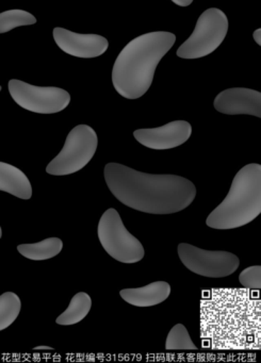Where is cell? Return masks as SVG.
I'll return each instance as SVG.
<instances>
[{"label": "cell", "mask_w": 261, "mask_h": 363, "mask_svg": "<svg viewBox=\"0 0 261 363\" xmlns=\"http://www.w3.org/2000/svg\"><path fill=\"white\" fill-rule=\"evenodd\" d=\"M104 175L118 201L144 213H177L196 197L194 184L182 176L142 173L114 162L106 165Z\"/></svg>", "instance_id": "6da1fadb"}, {"label": "cell", "mask_w": 261, "mask_h": 363, "mask_svg": "<svg viewBox=\"0 0 261 363\" xmlns=\"http://www.w3.org/2000/svg\"><path fill=\"white\" fill-rule=\"evenodd\" d=\"M175 42V35L165 31L146 33L129 42L112 69V84L116 92L127 99L143 96L152 86L159 62Z\"/></svg>", "instance_id": "7a4b0ae2"}, {"label": "cell", "mask_w": 261, "mask_h": 363, "mask_svg": "<svg viewBox=\"0 0 261 363\" xmlns=\"http://www.w3.org/2000/svg\"><path fill=\"white\" fill-rule=\"evenodd\" d=\"M261 213V165L250 163L233 178L224 201L209 214L206 224L213 229L239 228Z\"/></svg>", "instance_id": "3957f363"}, {"label": "cell", "mask_w": 261, "mask_h": 363, "mask_svg": "<svg viewBox=\"0 0 261 363\" xmlns=\"http://www.w3.org/2000/svg\"><path fill=\"white\" fill-rule=\"evenodd\" d=\"M99 146V138L92 127L78 125L72 129L62 150L52 159L46 172L52 176H67L82 171L89 164Z\"/></svg>", "instance_id": "277c9868"}, {"label": "cell", "mask_w": 261, "mask_h": 363, "mask_svg": "<svg viewBox=\"0 0 261 363\" xmlns=\"http://www.w3.org/2000/svg\"><path fill=\"white\" fill-rule=\"evenodd\" d=\"M97 235L106 252L118 262L133 264L144 258L145 250L141 242L127 230L120 213L113 208L101 216Z\"/></svg>", "instance_id": "5b68a950"}, {"label": "cell", "mask_w": 261, "mask_h": 363, "mask_svg": "<svg viewBox=\"0 0 261 363\" xmlns=\"http://www.w3.org/2000/svg\"><path fill=\"white\" fill-rule=\"evenodd\" d=\"M228 31V18L222 10L210 8L201 13L191 37L177 50L182 59H199L212 54Z\"/></svg>", "instance_id": "8992f818"}, {"label": "cell", "mask_w": 261, "mask_h": 363, "mask_svg": "<svg viewBox=\"0 0 261 363\" xmlns=\"http://www.w3.org/2000/svg\"><path fill=\"white\" fill-rule=\"evenodd\" d=\"M8 89L20 107L35 113H58L71 103L69 92L56 86H35L22 80L12 79Z\"/></svg>", "instance_id": "52a82bcc"}, {"label": "cell", "mask_w": 261, "mask_h": 363, "mask_svg": "<svg viewBox=\"0 0 261 363\" xmlns=\"http://www.w3.org/2000/svg\"><path fill=\"white\" fill-rule=\"evenodd\" d=\"M177 250L182 264L204 277H227L233 275L240 265L235 255L223 250H201L188 243H180Z\"/></svg>", "instance_id": "ba28073f"}, {"label": "cell", "mask_w": 261, "mask_h": 363, "mask_svg": "<svg viewBox=\"0 0 261 363\" xmlns=\"http://www.w3.org/2000/svg\"><path fill=\"white\" fill-rule=\"evenodd\" d=\"M192 135V126L186 121H174L158 128L138 129L133 137L142 145L155 150H167L186 143Z\"/></svg>", "instance_id": "9c48e42d"}, {"label": "cell", "mask_w": 261, "mask_h": 363, "mask_svg": "<svg viewBox=\"0 0 261 363\" xmlns=\"http://www.w3.org/2000/svg\"><path fill=\"white\" fill-rule=\"evenodd\" d=\"M54 40L62 52L76 58H97L109 48V42L101 35H80L59 27L54 29Z\"/></svg>", "instance_id": "30bf717a"}, {"label": "cell", "mask_w": 261, "mask_h": 363, "mask_svg": "<svg viewBox=\"0 0 261 363\" xmlns=\"http://www.w3.org/2000/svg\"><path fill=\"white\" fill-rule=\"evenodd\" d=\"M216 111L228 116L248 114L261 118V93L245 88L223 91L214 99Z\"/></svg>", "instance_id": "8fae6325"}, {"label": "cell", "mask_w": 261, "mask_h": 363, "mask_svg": "<svg viewBox=\"0 0 261 363\" xmlns=\"http://www.w3.org/2000/svg\"><path fill=\"white\" fill-rule=\"evenodd\" d=\"M121 297L135 307H152L169 298L171 286L167 281H155L142 288L124 289Z\"/></svg>", "instance_id": "7c38bea8"}, {"label": "cell", "mask_w": 261, "mask_h": 363, "mask_svg": "<svg viewBox=\"0 0 261 363\" xmlns=\"http://www.w3.org/2000/svg\"><path fill=\"white\" fill-rule=\"evenodd\" d=\"M0 191L21 199L33 196V186L26 174L9 163L0 162Z\"/></svg>", "instance_id": "4fadbf2b"}, {"label": "cell", "mask_w": 261, "mask_h": 363, "mask_svg": "<svg viewBox=\"0 0 261 363\" xmlns=\"http://www.w3.org/2000/svg\"><path fill=\"white\" fill-rule=\"evenodd\" d=\"M63 248L62 240L59 238H48L38 243L21 244L18 252L25 258L33 261L48 260L60 254Z\"/></svg>", "instance_id": "5bb4252c"}, {"label": "cell", "mask_w": 261, "mask_h": 363, "mask_svg": "<svg viewBox=\"0 0 261 363\" xmlns=\"http://www.w3.org/2000/svg\"><path fill=\"white\" fill-rule=\"evenodd\" d=\"M92 308V299L86 292L74 295L67 309L57 318L56 323L63 326H70L82 322Z\"/></svg>", "instance_id": "9a60e30c"}, {"label": "cell", "mask_w": 261, "mask_h": 363, "mask_svg": "<svg viewBox=\"0 0 261 363\" xmlns=\"http://www.w3.org/2000/svg\"><path fill=\"white\" fill-rule=\"evenodd\" d=\"M22 309V301L13 292H6L0 296V330H5L16 322Z\"/></svg>", "instance_id": "2e32d148"}, {"label": "cell", "mask_w": 261, "mask_h": 363, "mask_svg": "<svg viewBox=\"0 0 261 363\" xmlns=\"http://www.w3.org/2000/svg\"><path fill=\"white\" fill-rule=\"evenodd\" d=\"M37 23V18L24 10H9L0 14V33H9L14 28L30 26Z\"/></svg>", "instance_id": "e0dca14e"}, {"label": "cell", "mask_w": 261, "mask_h": 363, "mask_svg": "<svg viewBox=\"0 0 261 363\" xmlns=\"http://www.w3.org/2000/svg\"><path fill=\"white\" fill-rule=\"evenodd\" d=\"M165 348L167 350H196L197 346L193 343L184 325L177 324L167 335Z\"/></svg>", "instance_id": "ac0fdd59"}, {"label": "cell", "mask_w": 261, "mask_h": 363, "mask_svg": "<svg viewBox=\"0 0 261 363\" xmlns=\"http://www.w3.org/2000/svg\"><path fill=\"white\" fill-rule=\"evenodd\" d=\"M239 281L242 286L252 290H260L261 289V267L260 265H254V267H246L241 272L239 276Z\"/></svg>", "instance_id": "d6986e66"}, {"label": "cell", "mask_w": 261, "mask_h": 363, "mask_svg": "<svg viewBox=\"0 0 261 363\" xmlns=\"http://www.w3.org/2000/svg\"><path fill=\"white\" fill-rule=\"evenodd\" d=\"M175 5L179 6V7H188L191 4L193 3V0H171Z\"/></svg>", "instance_id": "ffe728a7"}, {"label": "cell", "mask_w": 261, "mask_h": 363, "mask_svg": "<svg viewBox=\"0 0 261 363\" xmlns=\"http://www.w3.org/2000/svg\"><path fill=\"white\" fill-rule=\"evenodd\" d=\"M252 38H254L255 42L258 44L259 46L261 45V29H257L256 31H254L252 33Z\"/></svg>", "instance_id": "44dd1931"}, {"label": "cell", "mask_w": 261, "mask_h": 363, "mask_svg": "<svg viewBox=\"0 0 261 363\" xmlns=\"http://www.w3.org/2000/svg\"><path fill=\"white\" fill-rule=\"evenodd\" d=\"M35 350H52V348L48 347V346H39V347H35Z\"/></svg>", "instance_id": "7402d4cb"}]
</instances>
